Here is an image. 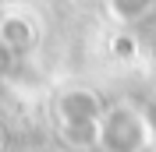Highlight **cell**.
<instances>
[{"mask_svg":"<svg viewBox=\"0 0 156 152\" xmlns=\"http://www.w3.org/2000/svg\"><path fill=\"white\" fill-rule=\"evenodd\" d=\"M32 39H36V29H32V21L25 14L0 18V43L7 50H25V46H32Z\"/></svg>","mask_w":156,"mask_h":152,"instance_id":"1","label":"cell"},{"mask_svg":"<svg viewBox=\"0 0 156 152\" xmlns=\"http://www.w3.org/2000/svg\"><path fill=\"white\" fill-rule=\"evenodd\" d=\"M7 57H11V50L0 43V74H4V67H7Z\"/></svg>","mask_w":156,"mask_h":152,"instance_id":"2","label":"cell"},{"mask_svg":"<svg viewBox=\"0 0 156 152\" xmlns=\"http://www.w3.org/2000/svg\"><path fill=\"white\" fill-rule=\"evenodd\" d=\"M0 142H4V131H0Z\"/></svg>","mask_w":156,"mask_h":152,"instance_id":"3","label":"cell"}]
</instances>
